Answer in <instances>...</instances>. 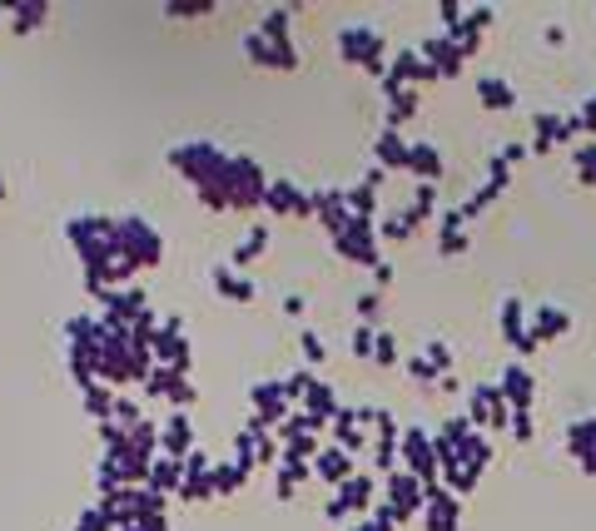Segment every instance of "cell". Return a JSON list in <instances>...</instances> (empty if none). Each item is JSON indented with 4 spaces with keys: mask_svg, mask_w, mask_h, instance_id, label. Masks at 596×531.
Returning <instances> with one entry per match:
<instances>
[{
    "mask_svg": "<svg viewBox=\"0 0 596 531\" xmlns=\"http://www.w3.org/2000/svg\"><path fill=\"white\" fill-rule=\"evenodd\" d=\"M577 159H582V179H587V184H596V149H592V144H587Z\"/></svg>",
    "mask_w": 596,
    "mask_h": 531,
    "instance_id": "cell-1",
    "label": "cell"
}]
</instances>
